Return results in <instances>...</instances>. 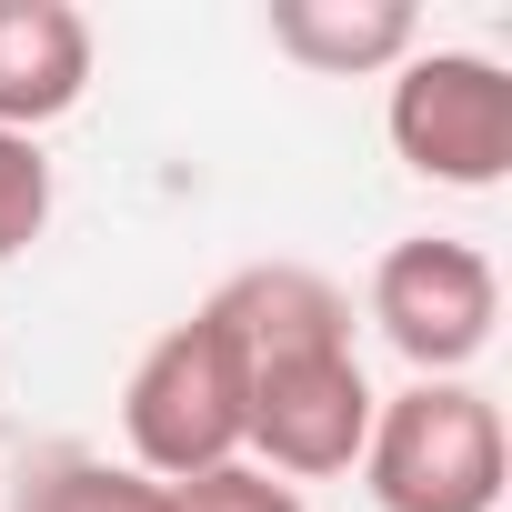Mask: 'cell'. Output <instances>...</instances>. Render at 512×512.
<instances>
[{
    "mask_svg": "<svg viewBox=\"0 0 512 512\" xmlns=\"http://www.w3.org/2000/svg\"><path fill=\"white\" fill-rule=\"evenodd\" d=\"M231 332L241 362V462H262L272 482H332L372 442V372L352 342L342 282L302 262H251L201 302Z\"/></svg>",
    "mask_w": 512,
    "mask_h": 512,
    "instance_id": "cell-1",
    "label": "cell"
},
{
    "mask_svg": "<svg viewBox=\"0 0 512 512\" xmlns=\"http://www.w3.org/2000/svg\"><path fill=\"white\" fill-rule=\"evenodd\" d=\"M362 482H372L382 512H502L512 442H502L492 392H472V382H412V392L372 402Z\"/></svg>",
    "mask_w": 512,
    "mask_h": 512,
    "instance_id": "cell-2",
    "label": "cell"
},
{
    "mask_svg": "<svg viewBox=\"0 0 512 512\" xmlns=\"http://www.w3.org/2000/svg\"><path fill=\"white\" fill-rule=\"evenodd\" d=\"M121 442H131V472H151V482H191V472L241 462V362H231V332L211 312L171 322L131 362Z\"/></svg>",
    "mask_w": 512,
    "mask_h": 512,
    "instance_id": "cell-3",
    "label": "cell"
},
{
    "mask_svg": "<svg viewBox=\"0 0 512 512\" xmlns=\"http://www.w3.org/2000/svg\"><path fill=\"white\" fill-rule=\"evenodd\" d=\"M372 322L382 342L412 362V382H462L492 332H502V272L482 241H452V231H412L372 262Z\"/></svg>",
    "mask_w": 512,
    "mask_h": 512,
    "instance_id": "cell-4",
    "label": "cell"
},
{
    "mask_svg": "<svg viewBox=\"0 0 512 512\" xmlns=\"http://www.w3.org/2000/svg\"><path fill=\"white\" fill-rule=\"evenodd\" d=\"M382 131L402 171L442 191H502L512 181V71L492 51H412L392 71Z\"/></svg>",
    "mask_w": 512,
    "mask_h": 512,
    "instance_id": "cell-5",
    "label": "cell"
},
{
    "mask_svg": "<svg viewBox=\"0 0 512 512\" xmlns=\"http://www.w3.org/2000/svg\"><path fill=\"white\" fill-rule=\"evenodd\" d=\"M91 21L71 0H0V131L41 141L91 91Z\"/></svg>",
    "mask_w": 512,
    "mask_h": 512,
    "instance_id": "cell-6",
    "label": "cell"
},
{
    "mask_svg": "<svg viewBox=\"0 0 512 512\" xmlns=\"http://www.w3.org/2000/svg\"><path fill=\"white\" fill-rule=\"evenodd\" d=\"M272 51L312 81H372L422 51V11L412 0H272Z\"/></svg>",
    "mask_w": 512,
    "mask_h": 512,
    "instance_id": "cell-7",
    "label": "cell"
},
{
    "mask_svg": "<svg viewBox=\"0 0 512 512\" xmlns=\"http://www.w3.org/2000/svg\"><path fill=\"white\" fill-rule=\"evenodd\" d=\"M11 512H171V482L131 472V462H91V452H61L21 482Z\"/></svg>",
    "mask_w": 512,
    "mask_h": 512,
    "instance_id": "cell-8",
    "label": "cell"
},
{
    "mask_svg": "<svg viewBox=\"0 0 512 512\" xmlns=\"http://www.w3.org/2000/svg\"><path fill=\"white\" fill-rule=\"evenodd\" d=\"M41 231H51V161H41V141L0 131V262H21Z\"/></svg>",
    "mask_w": 512,
    "mask_h": 512,
    "instance_id": "cell-9",
    "label": "cell"
},
{
    "mask_svg": "<svg viewBox=\"0 0 512 512\" xmlns=\"http://www.w3.org/2000/svg\"><path fill=\"white\" fill-rule=\"evenodd\" d=\"M171 512H312L292 482H272L262 462H221V472H191L171 482Z\"/></svg>",
    "mask_w": 512,
    "mask_h": 512,
    "instance_id": "cell-10",
    "label": "cell"
}]
</instances>
